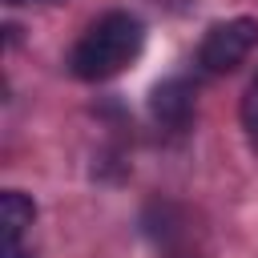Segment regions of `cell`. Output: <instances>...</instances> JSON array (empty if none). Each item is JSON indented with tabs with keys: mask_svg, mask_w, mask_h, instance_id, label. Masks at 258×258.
<instances>
[{
	"mask_svg": "<svg viewBox=\"0 0 258 258\" xmlns=\"http://www.w3.org/2000/svg\"><path fill=\"white\" fill-rule=\"evenodd\" d=\"M141 44H145V24L133 12H105L73 44L69 69L81 81H109L141 56Z\"/></svg>",
	"mask_w": 258,
	"mask_h": 258,
	"instance_id": "cell-1",
	"label": "cell"
},
{
	"mask_svg": "<svg viewBox=\"0 0 258 258\" xmlns=\"http://www.w3.org/2000/svg\"><path fill=\"white\" fill-rule=\"evenodd\" d=\"M149 109H153V117H157L161 125L181 129V125L194 117V85L181 81V77L161 81V85L153 89V97H149Z\"/></svg>",
	"mask_w": 258,
	"mask_h": 258,
	"instance_id": "cell-4",
	"label": "cell"
},
{
	"mask_svg": "<svg viewBox=\"0 0 258 258\" xmlns=\"http://www.w3.org/2000/svg\"><path fill=\"white\" fill-rule=\"evenodd\" d=\"M36 222V202L20 189L0 194V234H4V258H20V238Z\"/></svg>",
	"mask_w": 258,
	"mask_h": 258,
	"instance_id": "cell-3",
	"label": "cell"
},
{
	"mask_svg": "<svg viewBox=\"0 0 258 258\" xmlns=\"http://www.w3.org/2000/svg\"><path fill=\"white\" fill-rule=\"evenodd\" d=\"M242 125H246L250 141L258 145V69H254V77H250V85L242 93Z\"/></svg>",
	"mask_w": 258,
	"mask_h": 258,
	"instance_id": "cell-5",
	"label": "cell"
},
{
	"mask_svg": "<svg viewBox=\"0 0 258 258\" xmlns=\"http://www.w3.org/2000/svg\"><path fill=\"white\" fill-rule=\"evenodd\" d=\"M254 48H258V20L234 16V20L214 24V28L202 36V44H198V64H202L206 73H234Z\"/></svg>",
	"mask_w": 258,
	"mask_h": 258,
	"instance_id": "cell-2",
	"label": "cell"
}]
</instances>
